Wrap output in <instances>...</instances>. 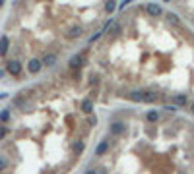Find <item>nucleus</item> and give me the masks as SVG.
Wrapping results in <instances>:
<instances>
[{"mask_svg": "<svg viewBox=\"0 0 194 174\" xmlns=\"http://www.w3.org/2000/svg\"><path fill=\"white\" fill-rule=\"evenodd\" d=\"M146 10H147V14H150V18H161L165 12H163V8L161 6H157V4H153V2H150L146 6Z\"/></svg>", "mask_w": 194, "mask_h": 174, "instance_id": "1", "label": "nucleus"}, {"mask_svg": "<svg viewBox=\"0 0 194 174\" xmlns=\"http://www.w3.org/2000/svg\"><path fill=\"white\" fill-rule=\"evenodd\" d=\"M6 72H8L10 76H19V74H21V64H19L18 60L8 62V64H6Z\"/></svg>", "mask_w": 194, "mask_h": 174, "instance_id": "2", "label": "nucleus"}, {"mask_svg": "<svg viewBox=\"0 0 194 174\" xmlns=\"http://www.w3.org/2000/svg\"><path fill=\"white\" fill-rule=\"evenodd\" d=\"M82 64H84V56L82 54H74V56H70V60H68V66H70L72 70L82 68Z\"/></svg>", "mask_w": 194, "mask_h": 174, "instance_id": "3", "label": "nucleus"}, {"mask_svg": "<svg viewBox=\"0 0 194 174\" xmlns=\"http://www.w3.org/2000/svg\"><path fill=\"white\" fill-rule=\"evenodd\" d=\"M41 68H43V62H41V60H37V58L29 60V64H27L29 74H39V72H41Z\"/></svg>", "mask_w": 194, "mask_h": 174, "instance_id": "4", "label": "nucleus"}, {"mask_svg": "<svg viewBox=\"0 0 194 174\" xmlns=\"http://www.w3.org/2000/svg\"><path fill=\"white\" fill-rule=\"evenodd\" d=\"M155 101H157V93L153 89L142 91V103H155Z\"/></svg>", "mask_w": 194, "mask_h": 174, "instance_id": "5", "label": "nucleus"}, {"mask_svg": "<svg viewBox=\"0 0 194 174\" xmlns=\"http://www.w3.org/2000/svg\"><path fill=\"white\" fill-rule=\"evenodd\" d=\"M84 35V27L82 25H72L70 29H68V37L70 39H80Z\"/></svg>", "mask_w": 194, "mask_h": 174, "instance_id": "6", "label": "nucleus"}, {"mask_svg": "<svg viewBox=\"0 0 194 174\" xmlns=\"http://www.w3.org/2000/svg\"><path fill=\"white\" fill-rule=\"evenodd\" d=\"M56 60H58V58H56V54L49 52V54H45V56H43V60H41V62H43V66H49V68H51V66H54V64H56Z\"/></svg>", "mask_w": 194, "mask_h": 174, "instance_id": "7", "label": "nucleus"}, {"mask_svg": "<svg viewBox=\"0 0 194 174\" xmlns=\"http://www.w3.org/2000/svg\"><path fill=\"white\" fill-rule=\"evenodd\" d=\"M111 134H115V135L124 134V124L122 122H113L111 124Z\"/></svg>", "mask_w": 194, "mask_h": 174, "instance_id": "8", "label": "nucleus"}, {"mask_svg": "<svg viewBox=\"0 0 194 174\" xmlns=\"http://www.w3.org/2000/svg\"><path fill=\"white\" fill-rule=\"evenodd\" d=\"M107 149H109V143H107V139H103L99 145H97V149H95V155L97 157H101L103 153H107Z\"/></svg>", "mask_w": 194, "mask_h": 174, "instance_id": "9", "label": "nucleus"}, {"mask_svg": "<svg viewBox=\"0 0 194 174\" xmlns=\"http://www.w3.org/2000/svg\"><path fill=\"white\" fill-rule=\"evenodd\" d=\"M8 45H10V41H8V37L4 35V37L0 39V54H2V56L8 52Z\"/></svg>", "mask_w": 194, "mask_h": 174, "instance_id": "10", "label": "nucleus"}, {"mask_svg": "<svg viewBox=\"0 0 194 174\" xmlns=\"http://www.w3.org/2000/svg\"><path fill=\"white\" fill-rule=\"evenodd\" d=\"M165 18H167V21H169V23H173V25H179V23H180L179 16H177V14H173V12H167Z\"/></svg>", "mask_w": 194, "mask_h": 174, "instance_id": "11", "label": "nucleus"}, {"mask_svg": "<svg viewBox=\"0 0 194 174\" xmlns=\"http://www.w3.org/2000/svg\"><path fill=\"white\" fill-rule=\"evenodd\" d=\"M128 99L134 103H142V91H130L128 93Z\"/></svg>", "mask_w": 194, "mask_h": 174, "instance_id": "12", "label": "nucleus"}, {"mask_svg": "<svg viewBox=\"0 0 194 174\" xmlns=\"http://www.w3.org/2000/svg\"><path fill=\"white\" fill-rule=\"evenodd\" d=\"M84 147H86V143L82 141V139H80V141H76L74 145H72V151H74V155H80L84 151Z\"/></svg>", "mask_w": 194, "mask_h": 174, "instance_id": "13", "label": "nucleus"}, {"mask_svg": "<svg viewBox=\"0 0 194 174\" xmlns=\"http://www.w3.org/2000/svg\"><path fill=\"white\" fill-rule=\"evenodd\" d=\"M82 110L86 112V114H89V112H93V103H91V101H82Z\"/></svg>", "mask_w": 194, "mask_h": 174, "instance_id": "14", "label": "nucleus"}, {"mask_svg": "<svg viewBox=\"0 0 194 174\" xmlns=\"http://www.w3.org/2000/svg\"><path fill=\"white\" fill-rule=\"evenodd\" d=\"M147 120H150V122H157L159 120V112L157 110H147Z\"/></svg>", "mask_w": 194, "mask_h": 174, "instance_id": "15", "label": "nucleus"}, {"mask_svg": "<svg viewBox=\"0 0 194 174\" xmlns=\"http://www.w3.org/2000/svg\"><path fill=\"white\" fill-rule=\"evenodd\" d=\"M175 103H177V107H185L186 104V95H175Z\"/></svg>", "mask_w": 194, "mask_h": 174, "instance_id": "16", "label": "nucleus"}, {"mask_svg": "<svg viewBox=\"0 0 194 174\" xmlns=\"http://www.w3.org/2000/svg\"><path fill=\"white\" fill-rule=\"evenodd\" d=\"M115 8H117L115 0H109V2L105 4V12H107V14H111V12H115Z\"/></svg>", "mask_w": 194, "mask_h": 174, "instance_id": "17", "label": "nucleus"}, {"mask_svg": "<svg viewBox=\"0 0 194 174\" xmlns=\"http://www.w3.org/2000/svg\"><path fill=\"white\" fill-rule=\"evenodd\" d=\"M8 120H10V110L4 108L2 112H0V122H8Z\"/></svg>", "mask_w": 194, "mask_h": 174, "instance_id": "18", "label": "nucleus"}, {"mask_svg": "<svg viewBox=\"0 0 194 174\" xmlns=\"http://www.w3.org/2000/svg\"><path fill=\"white\" fill-rule=\"evenodd\" d=\"M120 29H122V27L119 25V23H117V25H113V29H111V35L115 37V35H119V33H120Z\"/></svg>", "mask_w": 194, "mask_h": 174, "instance_id": "19", "label": "nucleus"}, {"mask_svg": "<svg viewBox=\"0 0 194 174\" xmlns=\"http://www.w3.org/2000/svg\"><path fill=\"white\" fill-rule=\"evenodd\" d=\"M87 122H89L91 126H95V124H97V118H95V116H93V114L89 112V116H87Z\"/></svg>", "mask_w": 194, "mask_h": 174, "instance_id": "20", "label": "nucleus"}, {"mask_svg": "<svg viewBox=\"0 0 194 174\" xmlns=\"http://www.w3.org/2000/svg\"><path fill=\"white\" fill-rule=\"evenodd\" d=\"M6 134H8V130H6L4 126H0V139H4V137H6Z\"/></svg>", "mask_w": 194, "mask_h": 174, "instance_id": "21", "label": "nucleus"}, {"mask_svg": "<svg viewBox=\"0 0 194 174\" xmlns=\"http://www.w3.org/2000/svg\"><path fill=\"white\" fill-rule=\"evenodd\" d=\"M163 110H169V112H175V110H177V107H173V104H165V107H163Z\"/></svg>", "mask_w": 194, "mask_h": 174, "instance_id": "22", "label": "nucleus"}, {"mask_svg": "<svg viewBox=\"0 0 194 174\" xmlns=\"http://www.w3.org/2000/svg\"><path fill=\"white\" fill-rule=\"evenodd\" d=\"M2 168H6V159L0 157V170H2Z\"/></svg>", "mask_w": 194, "mask_h": 174, "instance_id": "23", "label": "nucleus"}, {"mask_svg": "<svg viewBox=\"0 0 194 174\" xmlns=\"http://www.w3.org/2000/svg\"><path fill=\"white\" fill-rule=\"evenodd\" d=\"M130 2H132V0H124V2H122V6H120V8H124V6H128Z\"/></svg>", "mask_w": 194, "mask_h": 174, "instance_id": "24", "label": "nucleus"}, {"mask_svg": "<svg viewBox=\"0 0 194 174\" xmlns=\"http://www.w3.org/2000/svg\"><path fill=\"white\" fill-rule=\"evenodd\" d=\"M190 112H192V114H194V103H192V104H190Z\"/></svg>", "mask_w": 194, "mask_h": 174, "instance_id": "25", "label": "nucleus"}, {"mask_svg": "<svg viewBox=\"0 0 194 174\" xmlns=\"http://www.w3.org/2000/svg\"><path fill=\"white\" fill-rule=\"evenodd\" d=\"M2 99H6V93H2V95H0V101H2Z\"/></svg>", "mask_w": 194, "mask_h": 174, "instance_id": "26", "label": "nucleus"}, {"mask_svg": "<svg viewBox=\"0 0 194 174\" xmlns=\"http://www.w3.org/2000/svg\"><path fill=\"white\" fill-rule=\"evenodd\" d=\"M0 77H4V72H2V70H0Z\"/></svg>", "mask_w": 194, "mask_h": 174, "instance_id": "27", "label": "nucleus"}, {"mask_svg": "<svg viewBox=\"0 0 194 174\" xmlns=\"http://www.w3.org/2000/svg\"><path fill=\"white\" fill-rule=\"evenodd\" d=\"M2 4H4V0H0V6H2Z\"/></svg>", "mask_w": 194, "mask_h": 174, "instance_id": "28", "label": "nucleus"}, {"mask_svg": "<svg viewBox=\"0 0 194 174\" xmlns=\"http://www.w3.org/2000/svg\"><path fill=\"white\" fill-rule=\"evenodd\" d=\"M165 2H169V0H165Z\"/></svg>", "mask_w": 194, "mask_h": 174, "instance_id": "29", "label": "nucleus"}]
</instances>
